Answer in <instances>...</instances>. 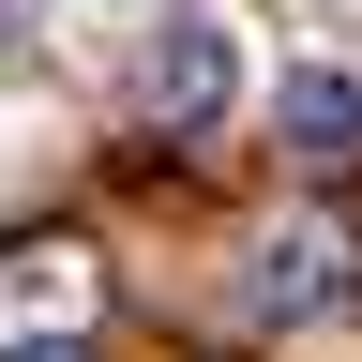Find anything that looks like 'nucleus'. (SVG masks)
<instances>
[{
  "label": "nucleus",
  "mask_w": 362,
  "mask_h": 362,
  "mask_svg": "<svg viewBox=\"0 0 362 362\" xmlns=\"http://www.w3.org/2000/svg\"><path fill=\"white\" fill-rule=\"evenodd\" d=\"M90 317H106V272H90L76 242H30V257H0V347H76Z\"/></svg>",
  "instance_id": "1"
},
{
  "label": "nucleus",
  "mask_w": 362,
  "mask_h": 362,
  "mask_svg": "<svg viewBox=\"0 0 362 362\" xmlns=\"http://www.w3.org/2000/svg\"><path fill=\"white\" fill-rule=\"evenodd\" d=\"M226 76H242L226 16H197V0H181V16L151 30V121H211V106H226Z\"/></svg>",
  "instance_id": "2"
},
{
  "label": "nucleus",
  "mask_w": 362,
  "mask_h": 362,
  "mask_svg": "<svg viewBox=\"0 0 362 362\" xmlns=\"http://www.w3.org/2000/svg\"><path fill=\"white\" fill-rule=\"evenodd\" d=\"M332 287H347L332 226H272V242H257V272H242V302H257V317H317Z\"/></svg>",
  "instance_id": "3"
},
{
  "label": "nucleus",
  "mask_w": 362,
  "mask_h": 362,
  "mask_svg": "<svg viewBox=\"0 0 362 362\" xmlns=\"http://www.w3.org/2000/svg\"><path fill=\"white\" fill-rule=\"evenodd\" d=\"M287 136H302L317 166H347V151H362V90H347V76H287Z\"/></svg>",
  "instance_id": "4"
},
{
  "label": "nucleus",
  "mask_w": 362,
  "mask_h": 362,
  "mask_svg": "<svg viewBox=\"0 0 362 362\" xmlns=\"http://www.w3.org/2000/svg\"><path fill=\"white\" fill-rule=\"evenodd\" d=\"M0 45H16V0H0Z\"/></svg>",
  "instance_id": "5"
}]
</instances>
